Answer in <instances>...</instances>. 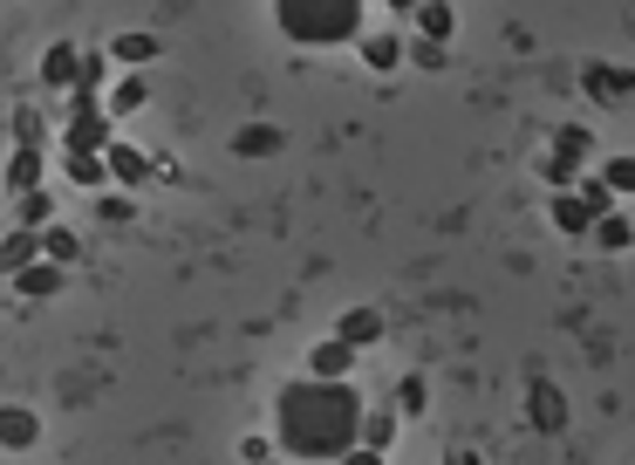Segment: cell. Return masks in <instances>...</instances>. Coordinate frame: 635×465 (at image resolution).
<instances>
[{
	"instance_id": "cell-1",
	"label": "cell",
	"mask_w": 635,
	"mask_h": 465,
	"mask_svg": "<svg viewBox=\"0 0 635 465\" xmlns=\"http://www.w3.org/2000/svg\"><path fill=\"white\" fill-rule=\"evenodd\" d=\"M355 424H363V397L355 383H322V376H301L281 391L273 404V452L308 458V465H335L355 445Z\"/></svg>"
},
{
	"instance_id": "cell-2",
	"label": "cell",
	"mask_w": 635,
	"mask_h": 465,
	"mask_svg": "<svg viewBox=\"0 0 635 465\" xmlns=\"http://www.w3.org/2000/svg\"><path fill=\"white\" fill-rule=\"evenodd\" d=\"M273 21L294 49H342L363 34V0H273Z\"/></svg>"
},
{
	"instance_id": "cell-3",
	"label": "cell",
	"mask_w": 635,
	"mask_h": 465,
	"mask_svg": "<svg viewBox=\"0 0 635 465\" xmlns=\"http://www.w3.org/2000/svg\"><path fill=\"white\" fill-rule=\"evenodd\" d=\"M527 417H533V432H540V438H561V432H568V391H561V383H546V376H533V391H527Z\"/></svg>"
},
{
	"instance_id": "cell-4",
	"label": "cell",
	"mask_w": 635,
	"mask_h": 465,
	"mask_svg": "<svg viewBox=\"0 0 635 465\" xmlns=\"http://www.w3.org/2000/svg\"><path fill=\"white\" fill-rule=\"evenodd\" d=\"M581 90L602 103V110H615L622 96H635V69H615V62H587L581 69Z\"/></svg>"
},
{
	"instance_id": "cell-5",
	"label": "cell",
	"mask_w": 635,
	"mask_h": 465,
	"mask_svg": "<svg viewBox=\"0 0 635 465\" xmlns=\"http://www.w3.org/2000/svg\"><path fill=\"white\" fill-rule=\"evenodd\" d=\"M110 144V116L96 110V96H75L69 110V151H103Z\"/></svg>"
},
{
	"instance_id": "cell-6",
	"label": "cell",
	"mask_w": 635,
	"mask_h": 465,
	"mask_svg": "<svg viewBox=\"0 0 635 465\" xmlns=\"http://www.w3.org/2000/svg\"><path fill=\"white\" fill-rule=\"evenodd\" d=\"M150 165H157V158H144L137 144H116V137L103 144V172H110V185H144Z\"/></svg>"
},
{
	"instance_id": "cell-7",
	"label": "cell",
	"mask_w": 635,
	"mask_h": 465,
	"mask_svg": "<svg viewBox=\"0 0 635 465\" xmlns=\"http://www.w3.org/2000/svg\"><path fill=\"white\" fill-rule=\"evenodd\" d=\"M281 151H288L281 124H240L232 131V158H281Z\"/></svg>"
},
{
	"instance_id": "cell-8",
	"label": "cell",
	"mask_w": 635,
	"mask_h": 465,
	"mask_svg": "<svg viewBox=\"0 0 635 465\" xmlns=\"http://www.w3.org/2000/svg\"><path fill=\"white\" fill-rule=\"evenodd\" d=\"M348 370H355V349L348 342H314V356H308V376H322V383H348Z\"/></svg>"
},
{
	"instance_id": "cell-9",
	"label": "cell",
	"mask_w": 635,
	"mask_h": 465,
	"mask_svg": "<svg viewBox=\"0 0 635 465\" xmlns=\"http://www.w3.org/2000/svg\"><path fill=\"white\" fill-rule=\"evenodd\" d=\"M34 438H42V417L21 404H0V452H28Z\"/></svg>"
},
{
	"instance_id": "cell-10",
	"label": "cell",
	"mask_w": 635,
	"mask_h": 465,
	"mask_svg": "<svg viewBox=\"0 0 635 465\" xmlns=\"http://www.w3.org/2000/svg\"><path fill=\"white\" fill-rule=\"evenodd\" d=\"M410 21H417L424 42H451V34H458V8H451V0H417Z\"/></svg>"
},
{
	"instance_id": "cell-11",
	"label": "cell",
	"mask_w": 635,
	"mask_h": 465,
	"mask_svg": "<svg viewBox=\"0 0 635 465\" xmlns=\"http://www.w3.org/2000/svg\"><path fill=\"white\" fill-rule=\"evenodd\" d=\"M587 158H594V131H587V124H561V131H553V165L581 172Z\"/></svg>"
},
{
	"instance_id": "cell-12",
	"label": "cell",
	"mask_w": 635,
	"mask_h": 465,
	"mask_svg": "<svg viewBox=\"0 0 635 465\" xmlns=\"http://www.w3.org/2000/svg\"><path fill=\"white\" fill-rule=\"evenodd\" d=\"M144 103H150V83H144L137 69H124V75L110 83V103H103V116H137Z\"/></svg>"
},
{
	"instance_id": "cell-13",
	"label": "cell",
	"mask_w": 635,
	"mask_h": 465,
	"mask_svg": "<svg viewBox=\"0 0 635 465\" xmlns=\"http://www.w3.org/2000/svg\"><path fill=\"white\" fill-rule=\"evenodd\" d=\"M62 275H69V267H55V260H28L21 275H14V288L28 301H49V294H62Z\"/></svg>"
},
{
	"instance_id": "cell-14",
	"label": "cell",
	"mask_w": 635,
	"mask_h": 465,
	"mask_svg": "<svg viewBox=\"0 0 635 465\" xmlns=\"http://www.w3.org/2000/svg\"><path fill=\"white\" fill-rule=\"evenodd\" d=\"M335 342H348V349L383 342V316H376V308H348V316L335 322Z\"/></svg>"
},
{
	"instance_id": "cell-15",
	"label": "cell",
	"mask_w": 635,
	"mask_h": 465,
	"mask_svg": "<svg viewBox=\"0 0 635 465\" xmlns=\"http://www.w3.org/2000/svg\"><path fill=\"white\" fill-rule=\"evenodd\" d=\"M355 49H363V62H369L376 75L404 69V34H355Z\"/></svg>"
},
{
	"instance_id": "cell-16",
	"label": "cell",
	"mask_w": 635,
	"mask_h": 465,
	"mask_svg": "<svg viewBox=\"0 0 635 465\" xmlns=\"http://www.w3.org/2000/svg\"><path fill=\"white\" fill-rule=\"evenodd\" d=\"M28 260H42V232H34V226H21V232L0 240V275H21Z\"/></svg>"
},
{
	"instance_id": "cell-17",
	"label": "cell",
	"mask_w": 635,
	"mask_h": 465,
	"mask_svg": "<svg viewBox=\"0 0 635 465\" xmlns=\"http://www.w3.org/2000/svg\"><path fill=\"white\" fill-rule=\"evenodd\" d=\"M110 62H124V69H144V62H157V34H144V28L116 34V42H110Z\"/></svg>"
},
{
	"instance_id": "cell-18",
	"label": "cell",
	"mask_w": 635,
	"mask_h": 465,
	"mask_svg": "<svg viewBox=\"0 0 635 465\" xmlns=\"http://www.w3.org/2000/svg\"><path fill=\"white\" fill-rule=\"evenodd\" d=\"M0 178H8L14 199H21V192H34V185H42V151H21L14 144V158H8V172H0Z\"/></svg>"
},
{
	"instance_id": "cell-19",
	"label": "cell",
	"mask_w": 635,
	"mask_h": 465,
	"mask_svg": "<svg viewBox=\"0 0 635 465\" xmlns=\"http://www.w3.org/2000/svg\"><path fill=\"white\" fill-rule=\"evenodd\" d=\"M424 404H430V383L410 370V376H396V391H389V411L396 417H424Z\"/></svg>"
},
{
	"instance_id": "cell-20",
	"label": "cell",
	"mask_w": 635,
	"mask_h": 465,
	"mask_svg": "<svg viewBox=\"0 0 635 465\" xmlns=\"http://www.w3.org/2000/svg\"><path fill=\"white\" fill-rule=\"evenodd\" d=\"M355 445L389 452V445H396V411H363V424H355Z\"/></svg>"
},
{
	"instance_id": "cell-21",
	"label": "cell",
	"mask_w": 635,
	"mask_h": 465,
	"mask_svg": "<svg viewBox=\"0 0 635 465\" xmlns=\"http://www.w3.org/2000/svg\"><path fill=\"white\" fill-rule=\"evenodd\" d=\"M587 232H594V240H602L608 254H628V247H635V226H628L622 213H602V219H594Z\"/></svg>"
},
{
	"instance_id": "cell-22",
	"label": "cell",
	"mask_w": 635,
	"mask_h": 465,
	"mask_svg": "<svg viewBox=\"0 0 635 465\" xmlns=\"http://www.w3.org/2000/svg\"><path fill=\"white\" fill-rule=\"evenodd\" d=\"M42 260L75 267V260H83V240H75V232H62V226H42Z\"/></svg>"
},
{
	"instance_id": "cell-23",
	"label": "cell",
	"mask_w": 635,
	"mask_h": 465,
	"mask_svg": "<svg viewBox=\"0 0 635 465\" xmlns=\"http://www.w3.org/2000/svg\"><path fill=\"white\" fill-rule=\"evenodd\" d=\"M75 62H83V55H75L69 42H55V49L42 55V83H55V90H69V83H75Z\"/></svg>"
},
{
	"instance_id": "cell-24",
	"label": "cell",
	"mask_w": 635,
	"mask_h": 465,
	"mask_svg": "<svg viewBox=\"0 0 635 465\" xmlns=\"http://www.w3.org/2000/svg\"><path fill=\"white\" fill-rule=\"evenodd\" d=\"M69 178L83 185V192H96V185H110V172H103V151H69Z\"/></svg>"
},
{
	"instance_id": "cell-25",
	"label": "cell",
	"mask_w": 635,
	"mask_h": 465,
	"mask_svg": "<svg viewBox=\"0 0 635 465\" xmlns=\"http://www.w3.org/2000/svg\"><path fill=\"white\" fill-rule=\"evenodd\" d=\"M574 199L587 206V219H602V213H615V192H608L602 178H574Z\"/></svg>"
},
{
	"instance_id": "cell-26",
	"label": "cell",
	"mask_w": 635,
	"mask_h": 465,
	"mask_svg": "<svg viewBox=\"0 0 635 465\" xmlns=\"http://www.w3.org/2000/svg\"><path fill=\"white\" fill-rule=\"evenodd\" d=\"M103 75H110V55H83V62H75V83H69V90H75V96H96Z\"/></svg>"
},
{
	"instance_id": "cell-27",
	"label": "cell",
	"mask_w": 635,
	"mask_h": 465,
	"mask_svg": "<svg viewBox=\"0 0 635 465\" xmlns=\"http://www.w3.org/2000/svg\"><path fill=\"white\" fill-rule=\"evenodd\" d=\"M553 226H561V232H587L594 219H587V206L574 199V192H561V199H553Z\"/></svg>"
},
{
	"instance_id": "cell-28",
	"label": "cell",
	"mask_w": 635,
	"mask_h": 465,
	"mask_svg": "<svg viewBox=\"0 0 635 465\" xmlns=\"http://www.w3.org/2000/svg\"><path fill=\"white\" fill-rule=\"evenodd\" d=\"M55 219V199H49V192L42 185H34V192H21V226H34V232H42Z\"/></svg>"
},
{
	"instance_id": "cell-29",
	"label": "cell",
	"mask_w": 635,
	"mask_h": 465,
	"mask_svg": "<svg viewBox=\"0 0 635 465\" xmlns=\"http://www.w3.org/2000/svg\"><path fill=\"white\" fill-rule=\"evenodd\" d=\"M602 185L615 192V199H635V158H608L602 165Z\"/></svg>"
},
{
	"instance_id": "cell-30",
	"label": "cell",
	"mask_w": 635,
	"mask_h": 465,
	"mask_svg": "<svg viewBox=\"0 0 635 465\" xmlns=\"http://www.w3.org/2000/svg\"><path fill=\"white\" fill-rule=\"evenodd\" d=\"M404 62H417V69H445V42H404Z\"/></svg>"
},
{
	"instance_id": "cell-31",
	"label": "cell",
	"mask_w": 635,
	"mask_h": 465,
	"mask_svg": "<svg viewBox=\"0 0 635 465\" xmlns=\"http://www.w3.org/2000/svg\"><path fill=\"white\" fill-rule=\"evenodd\" d=\"M240 458H247V465H267V458H273V438H247Z\"/></svg>"
},
{
	"instance_id": "cell-32",
	"label": "cell",
	"mask_w": 635,
	"mask_h": 465,
	"mask_svg": "<svg viewBox=\"0 0 635 465\" xmlns=\"http://www.w3.org/2000/svg\"><path fill=\"white\" fill-rule=\"evenodd\" d=\"M335 465H383V452H369V445H348Z\"/></svg>"
},
{
	"instance_id": "cell-33",
	"label": "cell",
	"mask_w": 635,
	"mask_h": 465,
	"mask_svg": "<svg viewBox=\"0 0 635 465\" xmlns=\"http://www.w3.org/2000/svg\"><path fill=\"white\" fill-rule=\"evenodd\" d=\"M96 213H103V219H110V226H124V219H131V199H103V206H96Z\"/></svg>"
},
{
	"instance_id": "cell-34",
	"label": "cell",
	"mask_w": 635,
	"mask_h": 465,
	"mask_svg": "<svg viewBox=\"0 0 635 465\" xmlns=\"http://www.w3.org/2000/svg\"><path fill=\"white\" fill-rule=\"evenodd\" d=\"M445 465H486L479 452H445Z\"/></svg>"
},
{
	"instance_id": "cell-35",
	"label": "cell",
	"mask_w": 635,
	"mask_h": 465,
	"mask_svg": "<svg viewBox=\"0 0 635 465\" xmlns=\"http://www.w3.org/2000/svg\"><path fill=\"white\" fill-rule=\"evenodd\" d=\"M383 8H389V14H410V8H417V0H383Z\"/></svg>"
},
{
	"instance_id": "cell-36",
	"label": "cell",
	"mask_w": 635,
	"mask_h": 465,
	"mask_svg": "<svg viewBox=\"0 0 635 465\" xmlns=\"http://www.w3.org/2000/svg\"><path fill=\"white\" fill-rule=\"evenodd\" d=\"M267 465H281V458H267Z\"/></svg>"
}]
</instances>
